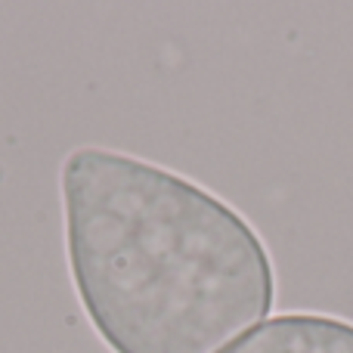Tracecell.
Listing matches in <instances>:
<instances>
[{
    "label": "cell",
    "mask_w": 353,
    "mask_h": 353,
    "mask_svg": "<svg viewBox=\"0 0 353 353\" xmlns=\"http://www.w3.org/2000/svg\"><path fill=\"white\" fill-rule=\"evenodd\" d=\"M65 251L93 332L115 353H220L267 319L276 273L220 195L140 155L62 161Z\"/></svg>",
    "instance_id": "obj_1"
},
{
    "label": "cell",
    "mask_w": 353,
    "mask_h": 353,
    "mask_svg": "<svg viewBox=\"0 0 353 353\" xmlns=\"http://www.w3.org/2000/svg\"><path fill=\"white\" fill-rule=\"evenodd\" d=\"M226 353H353V323L325 313H282Z\"/></svg>",
    "instance_id": "obj_2"
}]
</instances>
